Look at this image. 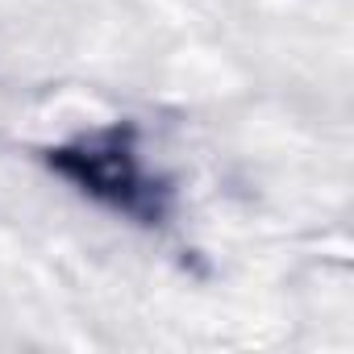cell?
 <instances>
[{
  "label": "cell",
  "mask_w": 354,
  "mask_h": 354,
  "mask_svg": "<svg viewBox=\"0 0 354 354\" xmlns=\"http://www.w3.org/2000/svg\"><path fill=\"white\" fill-rule=\"evenodd\" d=\"M46 167L84 196L100 201L104 209L138 225H162L171 209V188L142 167L133 125H104L80 133L75 142L46 150Z\"/></svg>",
  "instance_id": "obj_1"
}]
</instances>
